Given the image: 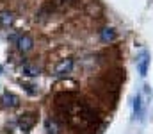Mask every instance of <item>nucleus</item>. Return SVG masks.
<instances>
[{
	"label": "nucleus",
	"instance_id": "nucleus-1",
	"mask_svg": "<svg viewBox=\"0 0 153 134\" xmlns=\"http://www.w3.org/2000/svg\"><path fill=\"white\" fill-rule=\"evenodd\" d=\"M36 122H38V115H36V113H23V115L18 118V127H20V131L29 133V131L36 125Z\"/></svg>",
	"mask_w": 153,
	"mask_h": 134
},
{
	"label": "nucleus",
	"instance_id": "nucleus-2",
	"mask_svg": "<svg viewBox=\"0 0 153 134\" xmlns=\"http://www.w3.org/2000/svg\"><path fill=\"white\" fill-rule=\"evenodd\" d=\"M71 70H73V59H71V57H66V59H61V61L55 64L52 75H55V77H64V75H68Z\"/></svg>",
	"mask_w": 153,
	"mask_h": 134
},
{
	"label": "nucleus",
	"instance_id": "nucleus-3",
	"mask_svg": "<svg viewBox=\"0 0 153 134\" xmlns=\"http://www.w3.org/2000/svg\"><path fill=\"white\" fill-rule=\"evenodd\" d=\"M0 102H2L4 107H7V109H14V107L20 106V97L14 95V93H11V91H5V93L2 95Z\"/></svg>",
	"mask_w": 153,
	"mask_h": 134
},
{
	"label": "nucleus",
	"instance_id": "nucleus-4",
	"mask_svg": "<svg viewBox=\"0 0 153 134\" xmlns=\"http://www.w3.org/2000/svg\"><path fill=\"white\" fill-rule=\"evenodd\" d=\"M16 46H18L20 52H29V50H32V46H34V40H32L29 34H22V36H18V40H16Z\"/></svg>",
	"mask_w": 153,
	"mask_h": 134
},
{
	"label": "nucleus",
	"instance_id": "nucleus-5",
	"mask_svg": "<svg viewBox=\"0 0 153 134\" xmlns=\"http://www.w3.org/2000/svg\"><path fill=\"white\" fill-rule=\"evenodd\" d=\"M148 66H150V55H148V52H143L137 59V70L143 77L148 73Z\"/></svg>",
	"mask_w": 153,
	"mask_h": 134
},
{
	"label": "nucleus",
	"instance_id": "nucleus-6",
	"mask_svg": "<svg viewBox=\"0 0 153 134\" xmlns=\"http://www.w3.org/2000/svg\"><path fill=\"white\" fill-rule=\"evenodd\" d=\"M22 73H23V75H27V77H38L39 73H41V70H39L38 64L25 63V64L22 66Z\"/></svg>",
	"mask_w": 153,
	"mask_h": 134
},
{
	"label": "nucleus",
	"instance_id": "nucleus-7",
	"mask_svg": "<svg viewBox=\"0 0 153 134\" xmlns=\"http://www.w3.org/2000/svg\"><path fill=\"white\" fill-rule=\"evenodd\" d=\"M134 115H135V118H143V115H144V102H143L141 95H137L134 100Z\"/></svg>",
	"mask_w": 153,
	"mask_h": 134
},
{
	"label": "nucleus",
	"instance_id": "nucleus-8",
	"mask_svg": "<svg viewBox=\"0 0 153 134\" xmlns=\"http://www.w3.org/2000/svg\"><path fill=\"white\" fill-rule=\"evenodd\" d=\"M45 129H46L48 134H61V125H59L57 120H53V118H48V120H46Z\"/></svg>",
	"mask_w": 153,
	"mask_h": 134
},
{
	"label": "nucleus",
	"instance_id": "nucleus-9",
	"mask_svg": "<svg viewBox=\"0 0 153 134\" xmlns=\"http://www.w3.org/2000/svg\"><path fill=\"white\" fill-rule=\"evenodd\" d=\"M13 22H14V14H13L11 11H2V13H0V25L9 27Z\"/></svg>",
	"mask_w": 153,
	"mask_h": 134
},
{
	"label": "nucleus",
	"instance_id": "nucleus-10",
	"mask_svg": "<svg viewBox=\"0 0 153 134\" xmlns=\"http://www.w3.org/2000/svg\"><path fill=\"white\" fill-rule=\"evenodd\" d=\"M112 40H116V31L112 27H105L102 31V41H112Z\"/></svg>",
	"mask_w": 153,
	"mask_h": 134
},
{
	"label": "nucleus",
	"instance_id": "nucleus-11",
	"mask_svg": "<svg viewBox=\"0 0 153 134\" xmlns=\"http://www.w3.org/2000/svg\"><path fill=\"white\" fill-rule=\"evenodd\" d=\"M0 72H2V66H0Z\"/></svg>",
	"mask_w": 153,
	"mask_h": 134
}]
</instances>
